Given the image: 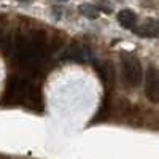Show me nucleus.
Masks as SVG:
<instances>
[{"mask_svg":"<svg viewBox=\"0 0 159 159\" xmlns=\"http://www.w3.org/2000/svg\"><path fill=\"white\" fill-rule=\"evenodd\" d=\"M78 11H80V15L88 18V19H97L99 15H100L99 8L94 7V5H91V3H83L81 7L78 8Z\"/></svg>","mask_w":159,"mask_h":159,"instance_id":"nucleus-8","label":"nucleus"},{"mask_svg":"<svg viewBox=\"0 0 159 159\" xmlns=\"http://www.w3.org/2000/svg\"><path fill=\"white\" fill-rule=\"evenodd\" d=\"M18 2H27V0H18Z\"/></svg>","mask_w":159,"mask_h":159,"instance_id":"nucleus-10","label":"nucleus"},{"mask_svg":"<svg viewBox=\"0 0 159 159\" xmlns=\"http://www.w3.org/2000/svg\"><path fill=\"white\" fill-rule=\"evenodd\" d=\"M0 105H21L27 107L35 111L43 110V96L42 89L34 84L30 80L24 78L21 75H10L5 84L3 96L0 99Z\"/></svg>","mask_w":159,"mask_h":159,"instance_id":"nucleus-2","label":"nucleus"},{"mask_svg":"<svg viewBox=\"0 0 159 159\" xmlns=\"http://www.w3.org/2000/svg\"><path fill=\"white\" fill-rule=\"evenodd\" d=\"M134 32L143 38H157L159 37V19H147L140 25H135Z\"/></svg>","mask_w":159,"mask_h":159,"instance_id":"nucleus-5","label":"nucleus"},{"mask_svg":"<svg viewBox=\"0 0 159 159\" xmlns=\"http://www.w3.org/2000/svg\"><path fill=\"white\" fill-rule=\"evenodd\" d=\"M116 19H118L119 25L124 27V29H132L134 30V27L137 25V15L132 10H121L118 13Z\"/></svg>","mask_w":159,"mask_h":159,"instance_id":"nucleus-7","label":"nucleus"},{"mask_svg":"<svg viewBox=\"0 0 159 159\" xmlns=\"http://www.w3.org/2000/svg\"><path fill=\"white\" fill-rule=\"evenodd\" d=\"M143 91L150 102L159 103V70L153 65L143 73Z\"/></svg>","mask_w":159,"mask_h":159,"instance_id":"nucleus-4","label":"nucleus"},{"mask_svg":"<svg viewBox=\"0 0 159 159\" xmlns=\"http://www.w3.org/2000/svg\"><path fill=\"white\" fill-rule=\"evenodd\" d=\"M121 73L126 86L137 88L143 80V69L140 61L132 54H123L121 56Z\"/></svg>","mask_w":159,"mask_h":159,"instance_id":"nucleus-3","label":"nucleus"},{"mask_svg":"<svg viewBox=\"0 0 159 159\" xmlns=\"http://www.w3.org/2000/svg\"><path fill=\"white\" fill-rule=\"evenodd\" d=\"M96 69H97V73L102 80V83L103 86L110 89L115 83V69H113V65L111 62L108 61H103V62H96Z\"/></svg>","mask_w":159,"mask_h":159,"instance_id":"nucleus-6","label":"nucleus"},{"mask_svg":"<svg viewBox=\"0 0 159 159\" xmlns=\"http://www.w3.org/2000/svg\"><path fill=\"white\" fill-rule=\"evenodd\" d=\"M64 59L67 61H75V62H81L84 59V54L81 52L78 46H72L70 49H67V52H64Z\"/></svg>","mask_w":159,"mask_h":159,"instance_id":"nucleus-9","label":"nucleus"},{"mask_svg":"<svg viewBox=\"0 0 159 159\" xmlns=\"http://www.w3.org/2000/svg\"><path fill=\"white\" fill-rule=\"evenodd\" d=\"M13 49V62L22 72L30 75L38 73L49 61V43L43 32H32L29 35H18Z\"/></svg>","mask_w":159,"mask_h":159,"instance_id":"nucleus-1","label":"nucleus"}]
</instances>
